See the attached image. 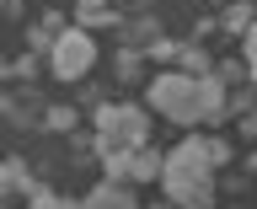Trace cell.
Returning <instances> with one entry per match:
<instances>
[{"label": "cell", "instance_id": "1", "mask_svg": "<svg viewBox=\"0 0 257 209\" xmlns=\"http://www.w3.org/2000/svg\"><path fill=\"white\" fill-rule=\"evenodd\" d=\"M230 156L225 140H182L172 156H161V188L177 209H209V193H214V166Z\"/></svg>", "mask_w": 257, "mask_h": 209}, {"label": "cell", "instance_id": "2", "mask_svg": "<svg viewBox=\"0 0 257 209\" xmlns=\"http://www.w3.org/2000/svg\"><path fill=\"white\" fill-rule=\"evenodd\" d=\"M150 108L177 118V124H220L225 113V86L220 75H188V70H166L150 80Z\"/></svg>", "mask_w": 257, "mask_h": 209}, {"label": "cell", "instance_id": "3", "mask_svg": "<svg viewBox=\"0 0 257 209\" xmlns=\"http://www.w3.org/2000/svg\"><path fill=\"white\" fill-rule=\"evenodd\" d=\"M145 140H150L145 108H102L96 113V156L107 161V166H118L134 150H145Z\"/></svg>", "mask_w": 257, "mask_h": 209}, {"label": "cell", "instance_id": "4", "mask_svg": "<svg viewBox=\"0 0 257 209\" xmlns=\"http://www.w3.org/2000/svg\"><path fill=\"white\" fill-rule=\"evenodd\" d=\"M48 59H54V75H59V80H80V75L96 64V43H91V32H86V27L59 32V38L48 43Z\"/></svg>", "mask_w": 257, "mask_h": 209}, {"label": "cell", "instance_id": "5", "mask_svg": "<svg viewBox=\"0 0 257 209\" xmlns=\"http://www.w3.org/2000/svg\"><path fill=\"white\" fill-rule=\"evenodd\" d=\"M150 177H161V156L150 145L134 150V156H123L118 166H107V182H150Z\"/></svg>", "mask_w": 257, "mask_h": 209}, {"label": "cell", "instance_id": "6", "mask_svg": "<svg viewBox=\"0 0 257 209\" xmlns=\"http://www.w3.org/2000/svg\"><path fill=\"white\" fill-rule=\"evenodd\" d=\"M80 209H140V204H134V193H128L123 182H102V188L86 193V204H80Z\"/></svg>", "mask_w": 257, "mask_h": 209}, {"label": "cell", "instance_id": "7", "mask_svg": "<svg viewBox=\"0 0 257 209\" xmlns=\"http://www.w3.org/2000/svg\"><path fill=\"white\" fill-rule=\"evenodd\" d=\"M11 188H32V177L22 172V161H6V166H0V204H6Z\"/></svg>", "mask_w": 257, "mask_h": 209}, {"label": "cell", "instance_id": "8", "mask_svg": "<svg viewBox=\"0 0 257 209\" xmlns=\"http://www.w3.org/2000/svg\"><path fill=\"white\" fill-rule=\"evenodd\" d=\"M246 75L257 80V22L246 27Z\"/></svg>", "mask_w": 257, "mask_h": 209}, {"label": "cell", "instance_id": "9", "mask_svg": "<svg viewBox=\"0 0 257 209\" xmlns=\"http://www.w3.org/2000/svg\"><path fill=\"white\" fill-rule=\"evenodd\" d=\"M70 124H75V113H70V108H54V113H48V129H70Z\"/></svg>", "mask_w": 257, "mask_h": 209}, {"label": "cell", "instance_id": "10", "mask_svg": "<svg viewBox=\"0 0 257 209\" xmlns=\"http://www.w3.org/2000/svg\"><path fill=\"white\" fill-rule=\"evenodd\" d=\"M241 129H246V140H257V108L246 113V118H241Z\"/></svg>", "mask_w": 257, "mask_h": 209}, {"label": "cell", "instance_id": "11", "mask_svg": "<svg viewBox=\"0 0 257 209\" xmlns=\"http://www.w3.org/2000/svg\"><path fill=\"white\" fill-rule=\"evenodd\" d=\"M166 209H177V204H166Z\"/></svg>", "mask_w": 257, "mask_h": 209}, {"label": "cell", "instance_id": "12", "mask_svg": "<svg viewBox=\"0 0 257 209\" xmlns=\"http://www.w3.org/2000/svg\"><path fill=\"white\" fill-rule=\"evenodd\" d=\"M0 209H6V204H0Z\"/></svg>", "mask_w": 257, "mask_h": 209}]
</instances>
